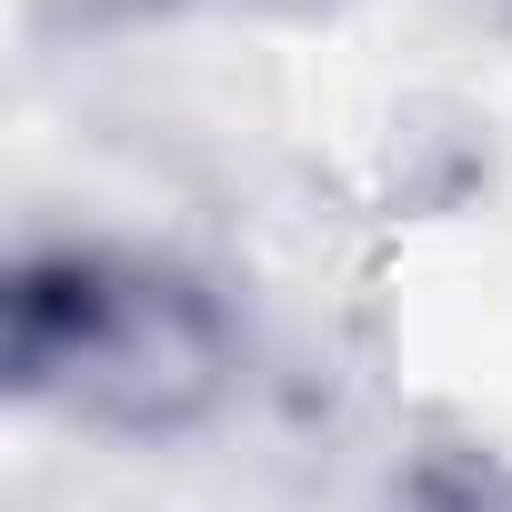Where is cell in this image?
<instances>
[{"instance_id": "cell-2", "label": "cell", "mask_w": 512, "mask_h": 512, "mask_svg": "<svg viewBox=\"0 0 512 512\" xmlns=\"http://www.w3.org/2000/svg\"><path fill=\"white\" fill-rule=\"evenodd\" d=\"M81 21H151V11H181V0H61Z\"/></svg>"}, {"instance_id": "cell-1", "label": "cell", "mask_w": 512, "mask_h": 512, "mask_svg": "<svg viewBox=\"0 0 512 512\" xmlns=\"http://www.w3.org/2000/svg\"><path fill=\"white\" fill-rule=\"evenodd\" d=\"M0 372L21 402L111 432L181 442L241 382V322L221 282L131 241H31L0 282Z\"/></svg>"}]
</instances>
